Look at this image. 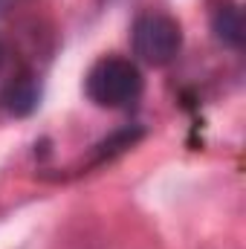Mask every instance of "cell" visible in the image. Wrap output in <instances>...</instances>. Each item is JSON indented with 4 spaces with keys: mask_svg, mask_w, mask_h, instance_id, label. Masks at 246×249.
Instances as JSON below:
<instances>
[{
    "mask_svg": "<svg viewBox=\"0 0 246 249\" xmlns=\"http://www.w3.org/2000/svg\"><path fill=\"white\" fill-rule=\"evenodd\" d=\"M38 99H41V87H38V81H35L32 72L15 75V78L6 84V93H3L6 110H9L12 116H29V113L38 107Z\"/></svg>",
    "mask_w": 246,
    "mask_h": 249,
    "instance_id": "obj_3",
    "label": "cell"
},
{
    "mask_svg": "<svg viewBox=\"0 0 246 249\" xmlns=\"http://www.w3.org/2000/svg\"><path fill=\"white\" fill-rule=\"evenodd\" d=\"M9 3H12V0H0V9H6V6H9Z\"/></svg>",
    "mask_w": 246,
    "mask_h": 249,
    "instance_id": "obj_6",
    "label": "cell"
},
{
    "mask_svg": "<svg viewBox=\"0 0 246 249\" xmlns=\"http://www.w3.org/2000/svg\"><path fill=\"white\" fill-rule=\"evenodd\" d=\"M183 47L180 23L162 12H145L133 23V53L154 67H165Z\"/></svg>",
    "mask_w": 246,
    "mask_h": 249,
    "instance_id": "obj_2",
    "label": "cell"
},
{
    "mask_svg": "<svg viewBox=\"0 0 246 249\" xmlns=\"http://www.w3.org/2000/svg\"><path fill=\"white\" fill-rule=\"evenodd\" d=\"M3 61H6V47H3V41H0V67H3Z\"/></svg>",
    "mask_w": 246,
    "mask_h": 249,
    "instance_id": "obj_5",
    "label": "cell"
},
{
    "mask_svg": "<svg viewBox=\"0 0 246 249\" xmlns=\"http://www.w3.org/2000/svg\"><path fill=\"white\" fill-rule=\"evenodd\" d=\"M211 29L217 35V41L229 44V47H241L244 44V15L232 0H220L211 9Z\"/></svg>",
    "mask_w": 246,
    "mask_h": 249,
    "instance_id": "obj_4",
    "label": "cell"
},
{
    "mask_svg": "<svg viewBox=\"0 0 246 249\" xmlns=\"http://www.w3.org/2000/svg\"><path fill=\"white\" fill-rule=\"evenodd\" d=\"M142 93V72L124 58H102L87 72V96L99 107H127Z\"/></svg>",
    "mask_w": 246,
    "mask_h": 249,
    "instance_id": "obj_1",
    "label": "cell"
}]
</instances>
